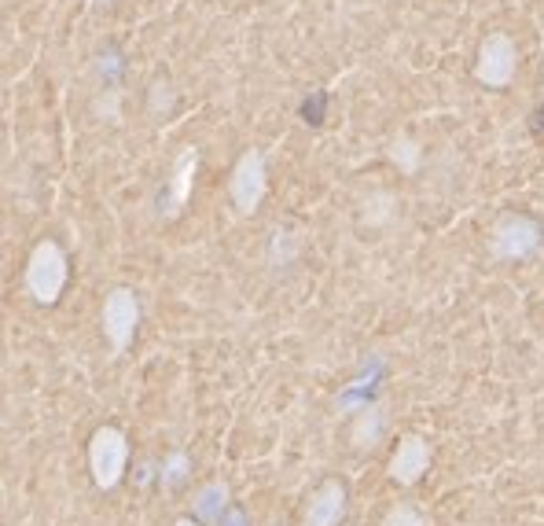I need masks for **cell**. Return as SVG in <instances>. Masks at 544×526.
<instances>
[{"label":"cell","mask_w":544,"mask_h":526,"mask_svg":"<svg viewBox=\"0 0 544 526\" xmlns=\"http://www.w3.org/2000/svg\"><path fill=\"white\" fill-rule=\"evenodd\" d=\"M103 321H107V335L114 339V346L122 350L129 339H133V324H136V302L129 291H114L107 298V309H103Z\"/></svg>","instance_id":"5b68a950"},{"label":"cell","mask_w":544,"mask_h":526,"mask_svg":"<svg viewBox=\"0 0 544 526\" xmlns=\"http://www.w3.org/2000/svg\"><path fill=\"white\" fill-rule=\"evenodd\" d=\"M427 468H431V446L416 435L401 438V442H397V453L390 457V475H394V482L412 486V482H420L423 475H427Z\"/></svg>","instance_id":"7a4b0ae2"},{"label":"cell","mask_w":544,"mask_h":526,"mask_svg":"<svg viewBox=\"0 0 544 526\" xmlns=\"http://www.w3.org/2000/svg\"><path fill=\"white\" fill-rule=\"evenodd\" d=\"M217 526H250V523H247V515L239 512V508H232V512H228Z\"/></svg>","instance_id":"7c38bea8"},{"label":"cell","mask_w":544,"mask_h":526,"mask_svg":"<svg viewBox=\"0 0 544 526\" xmlns=\"http://www.w3.org/2000/svg\"><path fill=\"white\" fill-rule=\"evenodd\" d=\"M125 464H129V442L118 427H100L89 442V468L92 482L100 490H114L125 475Z\"/></svg>","instance_id":"6da1fadb"},{"label":"cell","mask_w":544,"mask_h":526,"mask_svg":"<svg viewBox=\"0 0 544 526\" xmlns=\"http://www.w3.org/2000/svg\"><path fill=\"white\" fill-rule=\"evenodd\" d=\"M383 526H427L423 523V515L412 508V504H394L390 512H386Z\"/></svg>","instance_id":"30bf717a"},{"label":"cell","mask_w":544,"mask_h":526,"mask_svg":"<svg viewBox=\"0 0 544 526\" xmlns=\"http://www.w3.org/2000/svg\"><path fill=\"white\" fill-rule=\"evenodd\" d=\"M375 438H379V412H368V416H361V424L353 427V442L357 446H375Z\"/></svg>","instance_id":"8fae6325"},{"label":"cell","mask_w":544,"mask_h":526,"mask_svg":"<svg viewBox=\"0 0 544 526\" xmlns=\"http://www.w3.org/2000/svg\"><path fill=\"white\" fill-rule=\"evenodd\" d=\"M346 512V486L339 479H328L313 497H309L306 508V526H335Z\"/></svg>","instance_id":"277c9868"},{"label":"cell","mask_w":544,"mask_h":526,"mask_svg":"<svg viewBox=\"0 0 544 526\" xmlns=\"http://www.w3.org/2000/svg\"><path fill=\"white\" fill-rule=\"evenodd\" d=\"M533 247V229H526V225H515V229H504L497 240V251L500 254H522Z\"/></svg>","instance_id":"ba28073f"},{"label":"cell","mask_w":544,"mask_h":526,"mask_svg":"<svg viewBox=\"0 0 544 526\" xmlns=\"http://www.w3.org/2000/svg\"><path fill=\"white\" fill-rule=\"evenodd\" d=\"M258 195H261V170H258V162H247V166L239 170L236 199H239V206H243V210H254Z\"/></svg>","instance_id":"52a82bcc"},{"label":"cell","mask_w":544,"mask_h":526,"mask_svg":"<svg viewBox=\"0 0 544 526\" xmlns=\"http://www.w3.org/2000/svg\"><path fill=\"white\" fill-rule=\"evenodd\" d=\"M188 468H192V464H188V457L177 449V453H170V457H166V464H162V482H166V486H181L184 475H188Z\"/></svg>","instance_id":"9c48e42d"},{"label":"cell","mask_w":544,"mask_h":526,"mask_svg":"<svg viewBox=\"0 0 544 526\" xmlns=\"http://www.w3.org/2000/svg\"><path fill=\"white\" fill-rule=\"evenodd\" d=\"M177 526H199V523H195V519H181Z\"/></svg>","instance_id":"4fadbf2b"},{"label":"cell","mask_w":544,"mask_h":526,"mask_svg":"<svg viewBox=\"0 0 544 526\" xmlns=\"http://www.w3.org/2000/svg\"><path fill=\"white\" fill-rule=\"evenodd\" d=\"M59 284H63V254L52 243H45V247H37L34 265H30V287H34L37 298L52 302Z\"/></svg>","instance_id":"3957f363"},{"label":"cell","mask_w":544,"mask_h":526,"mask_svg":"<svg viewBox=\"0 0 544 526\" xmlns=\"http://www.w3.org/2000/svg\"><path fill=\"white\" fill-rule=\"evenodd\" d=\"M225 504H228V486L225 482H210L203 490L195 493V515L206 519V523H221L225 519Z\"/></svg>","instance_id":"8992f818"}]
</instances>
